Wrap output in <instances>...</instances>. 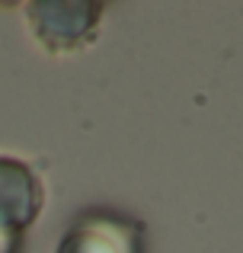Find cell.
I'll return each instance as SVG.
<instances>
[{"mask_svg":"<svg viewBox=\"0 0 243 253\" xmlns=\"http://www.w3.org/2000/svg\"><path fill=\"white\" fill-rule=\"evenodd\" d=\"M42 179L29 164L0 154V228L23 234L42 215Z\"/></svg>","mask_w":243,"mask_h":253,"instance_id":"3957f363","label":"cell"},{"mask_svg":"<svg viewBox=\"0 0 243 253\" xmlns=\"http://www.w3.org/2000/svg\"><path fill=\"white\" fill-rule=\"evenodd\" d=\"M0 253H23V234L0 228Z\"/></svg>","mask_w":243,"mask_h":253,"instance_id":"277c9868","label":"cell"},{"mask_svg":"<svg viewBox=\"0 0 243 253\" xmlns=\"http://www.w3.org/2000/svg\"><path fill=\"white\" fill-rule=\"evenodd\" d=\"M26 19L29 29L48 51H77L90 45L100 29L103 3H87V0H38L26 3Z\"/></svg>","mask_w":243,"mask_h":253,"instance_id":"6da1fadb","label":"cell"},{"mask_svg":"<svg viewBox=\"0 0 243 253\" xmlns=\"http://www.w3.org/2000/svg\"><path fill=\"white\" fill-rule=\"evenodd\" d=\"M55 253H144V228L115 209H90L68 228Z\"/></svg>","mask_w":243,"mask_h":253,"instance_id":"7a4b0ae2","label":"cell"}]
</instances>
